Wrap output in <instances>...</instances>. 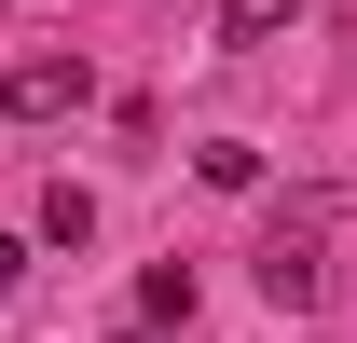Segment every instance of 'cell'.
I'll list each match as a JSON object with an SVG mask.
<instances>
[{
  "label": "cell",
  "mask_w": 357,
  "mask_h": 343,
  "mask_svg": "<svg viewBox=\"0 0 357 343\" xmlns=\"http://www.w3.org/2000/svg\"><path fill=\"white\" fill-rule=\"evenodd\" d=\"M192 165L220 178V192H261V151H248V137H206V151H192Z\"/></svg>",
  "instance_id": "277c9868"
},
{
  "label": "cell",
  "mask_w": 357,
  "mask_h": 343,
  "mask_svg": "<svg viewBox=\"0 0 357 343\" xmlns=\"http://www.w3.org/2000/svg\"><path fill=\"white\" fill-rule=\"evenodd\" d=\"M14 289H28V247H14V234H0V302H14Z\"/></svg>",
  "instance_id": "8992f818"
},
{
  "label": "cell",
  "mask_w": 357,
  "mask_h": 343,
  "mask_svg": "<svg viewBox=\"0 0 357 343\" xmlns=\"http://www.w3.org/2000/svg\"><path fill=\"white\" fill-rule=\"evenodd\" d=\"M110 343H137V330H110Z\"/></svg>",
  "instance_id": "52a82bcc"
},
{
  "label": "cell",
  "mask_w": 357,
  "mask_h": 343,
  "mask_svg": "<svg viewBox=\"0 0 357 343\" xmlns=\"http://www.w3.org/2000/svg\"><path fill=\"white\" fill-rule=\"evenodd\" d=\"M42 234H55V247H83V234H96V192H69V178H55V192H42Z\"/></svg>",
  "instance_id": "5b68a950"
},
{
  "label": "cell",
  "mask_w": 357,
  "mask_h": 343,
  "mask_svg": "<svg viewBox=\"0 0 357 343\" xmlns=\"http://www.w3.org/2000/svg\"><path fill=\"white\" fill-rule=\"evenodd\" d=\"M316 220H330V206H303V220H275V247H261V302H289V316L316 302Z\"/></svg>",
  "instance_id": "7a4b0ae2"
},
{
  "label": "cell",
  "mask_w": 357,
  "mask_h": 343,
  "mask_svg": "<svg viewBox=\"0 0 357 343\" xmlns=\"http://www.w3.org/2000/svg\"><path fill=\"white\" fill-rule=\"evenodd\" d=\"M83 96H96V69H83V55H14V83H0V110H14V124H69Z\"/></svg>",
  "instance_id": "6da1fadb"
},
{
  "label": "cell",
  "mask_w": 357,
  "mask_h": 343,
  "mask_svg": "<svg viewBox=\"0 0 357 343\" xmlns=\"http://www.w3.org/2000/svg\"><path fill=\"white\" fill-rule=\"evenodd\" d=\"M289 14H316V0H220V42H275Z\"/></svg>",
  "instance_id": "3957f363"
}]
</instances>
